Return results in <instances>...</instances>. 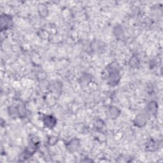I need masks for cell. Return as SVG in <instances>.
<instances>
[{"label":"cell","mask_w":163,"mask_h":163,"mask_svg":"<svg viewBox=\"0 0 163 163\" xmlns=\"http://www.w3.org/2000/svg\"><path fill=\"white\" fill-rule=\"evenodd\" d=\"M112 66H108V84L112 85V86H115L117 85L118 83L119 82L120 79V76L119 74V71L117 70V66H114V65H112Z\"/></svg>","instance_id":"6da1fadb"},{"label":"cell","mask_w":163,"mask_h":163,"mask_svg":"<svg viewBox=\"0 0 163 163\" xmlns=\"http://www.w3.org/2000/svg\"><path fill=\"white\" fill-rule=\"evenodd\" d=\"M13 25L12 17L9 15L2 14L1 16V30H7L10 28Z\"/></svg>","instance_id":"7a4b0ae2"},{"label":"cell","mask_w":163,"mask_h":163,"mask_svg":"<svg viewBox=\"0 0 163 163\" xmlns=\"http://www.w3.org/2000/svg\"><path fill=\"white\" fill-rule=\"evenodd\" d=\"M43 122L46 128L49 129L54 128L57 124V120L51 115H45L43 118Z\"/></svg>","instance_id":"3957f363"},{"label":"cell","mask_w":163,"mask_h":163,"mask_svg":"<svg viewBox=\"0 0 163 163\" xmlns=\"http://www.w3.org/2000/svg\"><path fill=\"white\" fill-rule=\"evenodd\" d=\"M147 122V116L145 114H139L135 117L133 120V123L138 128H143Z\"/></svg>","instance_id":"277c9868"},{"label":"cell","mask_w":163,"mask_h":163,"mask_svg":"<svg viewBox=\"0 0 163 163\" xmlns=\"http://www.w3.org/2000/svg\"><path fill=\"white\" fill-rule=\"evenodd\" d=\"M80 146V140L77 138H74L69 142L66 145V148L70 152H73L79 148Z\"/></svg>","instance_id":"5b68a950"},{"label":"cell","mask_w":163,"mask_h":163,"mask_svg":"<svg viewBox=\"0 0 163 163\" xmlns=\"http://www.w3.org/2000/svg\"><path fill=\"white\" fill-rule=\"evenodd\" d=\"M157 109H158V104L154 101H150L147 104V106L146 108L147 112L148 114L152 115H156L157 114Z\"/></svg>","instance_id":"8992f818"},{"label":"cell","mask_w":163,"mask_h":163,"mask_svg":"<svg viewBox=\"0 0 163 163\" xmlns=\"http://www.w3.org/2000/svg\"><path fill=\"white\" fill-rule=\"evenodd\" d=\"M120 110L115 106H111L109 110L110 115L112 118H117L120 114Z\"/></svg>","instance_id":"52a82bcc"},{"label":"cell","mask_w":163,"mask_h":163,"mask_svg":"<svg viewBox=\"0 0 163 163\" xmlns=\"http://www.w3.org/2000/svg\"><path fill=\"white\" fill-rule=\"evenodd\" d=\"M129 65L131 68H137L140 66V61L136 56H132L129 61Z\"/></svg>","instance_id":"ba28073f"},{"label":"cell","mask_w":163,"mask_h":163,"mask_svg":"<svg viewBox=\"0 0 163 163\" xmlns=\"http://www.w3.org/2000/svg\"><path fill=\"white\" fill-rule=\"evenodd\" d=\"M157 148V145L156 142H154V140H152L150 142H149L148 143V145L147 147V150L149 151H155Z\"/></svg>","instance_id":"9c48e42d"},{"label":"cell","mask_w":163,"mask_h":163,"mask_svg":"<svg viewBox=\"0 0 163 163\" xmlns=\"http://www.w3.org/2000/svg\"><path fill=\"white\" fill-rule=\"evenodd\" d=\"M114 34L115 35V37H117V38H119L120 37H122V35H123V29L120 26H116L114 29Z\"/></svg>","instance_id":"30bf717a"},{"label":"cell","mask_w":163,"mask_h":163,"mask_svg":"<svg viewBox=\"0 0 163 163\" xmlns=\"http://www.w3.org/2000/svg\"><path fill=\"white\" fill-rule=\"evenodd\" d=\"M38 11H39L40 14L41 16L46 17L47 15L48 10H47V7L45 6H44L43 5H40L39 9H38Z\"/></svg>","instance_id":"8fae6325"},{"label":"cell","mask_w":163,"mask_h":163,"mask_svg":"<svg viewBox=\"0 0 163 163\" xmlns=\"http://www.w3.org/2000/svg\"><path fill=\"white\" fill-rule=\"evenodd\" d=\"M104 126V122L101 120H97L94 123V127L97 129H101Z\"/></svg>","instance_id":"7c38bea8"},{"label":"cell","mask_w":163,"mask_h":163,"mask_svg":"<svg viewBox=\"0 0 163 163\" xmlns=\"http://www.w3.org/2000/svg\"><path fill=\"white\" fill-rule=\"evenodd\" d=\"M57 138L56 136H51L49 138L48 140V143L50 145H54L57 143Z\"/></svg>","instance_id":"4fadbf2b"}]
</instances>
